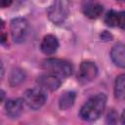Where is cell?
Listing matches in <instances>:
<instances>
[{"label": "cell", "mask_w": 125, "mask_h": 125, "mask_svg": "<svg viewBox=\"0 0 125 125\" xmlns=\"http://www.w3.org/2000/svg\"><path fill=\"white\" fill-rule=\"evenodd\" d=\"M61 78L62 77H60L59 75H57L55 73L47 72V73L41 74L37 78V84L42 89L54 91V90H57L61 86V84H62Z\"/></svg>", "instance_id": "52a82bcc"}, {"label": "cell", "mask_w": 125, "mask_h": 125, "mask_svg": "<svg viewBox=\"0 0 125 125\" xmlns=\"http://www.w3.org/2000/svg\"><path fill=\"white\" fill-rule=\"evenodd\" d=\"M75 101V93L74 92H65L60 97L59 100V106L61 109L65 110L72 106Z\"/></svg>", "instance_id": "7c38bea8"}, {"label": "cell", "mask_w": 125, "mask_h": 125, "mask_svg": "<svg viewBox=\"0 0 125 125\" xmlns=\"http://www.w3.org/2000/svg\"><path fill=\"white\" fill-rule=\"evenodd\" d=\"M22 111V102L20 99L8 100L5 104V112L12 118L18 117Z\"/></svg>", "instance_id": "9c48e42d"}, {"label": "cell", "mask_w": 125, "mask_h": 125, "mask_svg": "<svg viewBox=\"0 0 125 125\" xmlns=\"http://www.w3.org/2000/svg\"><path fill=\"white\" fill-rule=\"evenodd\" d=\"M27 21L25 19L22 18H17L14 19L11 21L10 24V30L13 40L16 43H21L27 34Z\"/></svg>", "instance_id": "5b68a950"}, {"label": "cell", "mask_w": 125, "mask_h": 125, "mask_svg": "<svg viewBox=\"0 0 125 125\" xmlns=\"http://www.w3.org/2000/svg\"><path fill=\"white\" fill-rule=\"evenodd\" d=\"M47 15L49 20L55 24L62 23L68 15L67 4L64 0H54L48 8Z\"/></svg>", "instance_id": "3957f363"}, {"label": "cell", "mask_w": 125, "mask_h": 125, "mask_svg": "<svg viewBox=\"0 0 125 125\" xmlns=\"http://www.w3.org/2000/svg\"><path fill=\"white\" fill-rule=\"evenodd\" d=\"M46 101V94L40 88L28 89L23 94L24 104L31 109L40 108Z\"/></svg>", "instance_id": "277c9868"}, {"label": "cell", "mask_w": 125, "mask_h": 125, "mask_svg": "<svg viewBox=\"0 0 125 125\" xmlns=\"http://www.w3.org/2000/svg\"><path fill=\"white\" fill-rule=\"evenodd\" d=\"M106 104V97L104 94H97L92 96L80 108V117L86 121H94L98 119Z\"/></svg>", "instance_id": "6da1fadb"}, {"label": "cell", "mask_w": 125, "mask_h": 125, "mask_svg": "<svg viewBox=\"0 0 125 125\" xmlns=\"http://www.w3.org/2000/svg\"><path fill=\"white\" fill-rule=\"evenodd\" d=\"M121 122H122L123 124H125V109L123 110V112H122V114H121Z\"/></svg>", "instance_id": "ac0fdd59"}, {"label": "cell", "mask_w": 125, "mask_h": 125, "mask_svg": "<svg viewBox=\"0 0 125 125\" xmlns=\"http://www.w3.org/2000/svg\"><path fill=\"white\" fill-rule=\"evenodd\" d=\"M24 79V74L23 72L21 70V69H15L11 75V78H10V82L13 86L15 85H18L19 83H21L22 80Z\"/></svg>", "instance_id": "9a60e30c"}, {"label": "cell", "mask_w": 125, "mask_h": 125, "mask_svg": "<svg viewBox=\"0 0 125 125\" xmlns=\"http://www.w3.org/2000/svg\"><path fill=\"white\" fill-rule=\"evenodd\" d=\"M118 26L125 29V11L118 12Z\"/></svg>", "instance_id": "2e32d148"}, {"label": "cell", "mask_w": 125, "mask_h": 125, "mask_svg": "<svg viewBox=\"0 0 125 125\" xmlns=\"http://www.w3.org/2000/svg\"><path fill=\"white\" fill-rule=\"evenodd\" d=\"M83 13L89 19H97L103 13V6L94 1H89L83 6Z\"/></svg>", "instance_id": "8fae6325"}, {"label": "cell", "mask_w": 125, "mask_h": 125, "mask_svg": "<svg viewBox=\"0 0 125 125\" xmlns=\"http://www.w3.org/2000/svg\"><path fill=\"white\" fill-rule=\"evenodd\" d=\"M114 94L117 99H125V73L120 74L115 79L114 83Z\"/></svg>", "instance_id": "4fadbf2b"}, {"label": "cell", "mask_w": 125, "mask_h": 125, "mask_svg": "<svg viewBox=\"0 0 125 125\" xmlns=\"http://www.w3.org/2000/svg\"><path fill=\"white\" fill-rule=\"evenodd\" d=\"M42 67L48 72L55 73L60 77H67L72 72L71 64L61 59H48L42 62Z\"/></svg>", "instance_id": "7a4b0ae2"}, {"label": "cell", "mask_w": 125, "mask_h": 125, "mask_svg": "<svg viewBox=\"0 0 125 125\" xmlns=\"http://www.w3.org/2000/svg\"><path fill=\"white\" fill-rule=\"evenodd\" d=\"M110 57L115 65L124 68L125 67V44L123 43L115 44L110 51Z\"/></svg>", "instance_id": "ba28073f"}, {"label": "cell", "mask_w": 125, "mask_h": 125, "mask_svg": "<svg viewBox=\"0 0 125 125\" xmlns=\"http://www.w3.org/2000/svg\"><path fill=\"white\" fill-rule=\"evenodd\" d=\"M13 0H0V6L1 8H6L12 4Z\"/></svg>", "instance_id": "e0dca14e"}, {"label": "cell", "mask_w": 125, "mask_h": 125, "mask_svg": "<svg viewBox=\"0 0 125 125\" xmlns=\"http://www.w3.org/2000/svg\"><path fill=\"white\" fill-rule=\"evenodd\" d=\"M58 47H59L58 39L52 34H48V35L44 36V38L41 42V45H40L41 51L46 55L54 54L58 50Z\"/></svg>", "instance_id": "30bf717a"}, {"label": "cell", "mask_w": 125, "mask_h": 125, "mask_svg": "<svg viewBox=\"0 0 125 125\" xmlns=\"http://www.w3.org/2000/svg\"><path fill=\"white\" fill-rule=\"evenodd\" d=\"M104 22L106 25L111 27L118 26V12H115L113 10L109 11L104 18Z\"/></svg>", "instance_id": "5bb4252c"}, {"label": "cell", "mask_w": 125, "mask_h": 125, "mask_svg": "<svg viewBox=\"0 0 125 125\" xmlns=\"http://www.w3.org/2000/svg\"><path fill=\"white\" fill-rule=\"evenodd\" d=\"M98 74V67L93 62H83L77 73V80L81 84H87L93 81Z\"/></svg>", "instance_id": "8992f818"}]
</instances>
